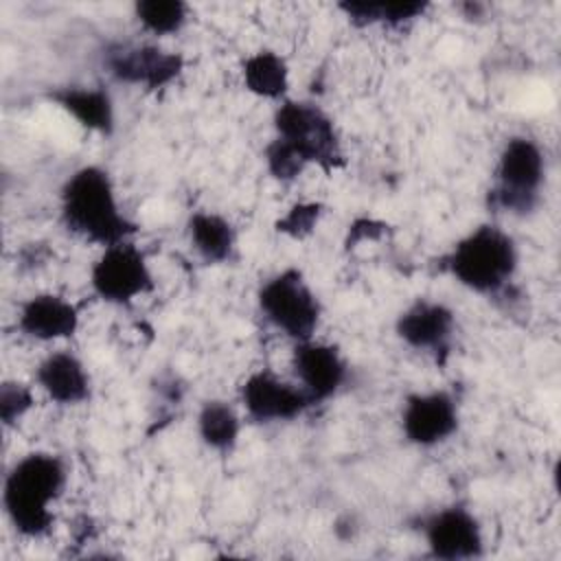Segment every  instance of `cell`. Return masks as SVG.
<instances>
[{"label": "cell", "instance_id": "cell-1", "mask_svg": "<svg viewBox=\"0 0 561 561\" xmlns=\"http://www.w3.org/2000/svg\"><path fill=\"white\" fill-rule=\"evenodd\" d=\"M59 217L66 230L101 248L131 241L138 232L118 202L110 171L99 164H83L64 180Z\"/></svg>", "mask_w": 561, "mask_h": 561}, {"label": "cell", "instance_id": "cell-2", "mask_svg": "<svg viewBox=\"0 0 561 561\" xmlns=\"http://www.w3.org/2000/svg\"><path fill=\"white\" fill-rule=\"evenodd\" d=\"M68 482V465L53 451H28L18 458L2 482V508L11 528L26 539L53 530V504Z\"/></svg>", "mask_w": 561, "mask_h": 561}, {"label": "cell", "instance_id": "cell-3", "mask_svg": "<svg viewBox=\"0 0 561 561\" xmlns=\"http://www.w3.org/2000/svg\"><path fill=\"white\" fill-rule=\"evenodd\" d=\"M519 267L515 239L497 224H480L462 234L440 259V270L480 296L508 289Z\"/></svg>", "mask_w": 561, "mask_h": 561}, {"label": "cell", "instance_id": "cell-4", "mask_svg": "<svg viewBox=\"0 0 561 561\" xmlns=\"http://www.w3.org/2000/svg\"><path fill=\"white\" fill-rule=\"evenodd\" d=\"M546 153L530 136L504 140L493 169V184L486 193L489 208L515 217L535 213L546 184Z\"/></svg>", "mask_w": 561, "mask_h": 561}, {"label": "cell", "instance_id": "cell-5", "mask_svg": "<svg viewBox=\"0 0 561 561\" xmlns=\"http://www.w3.org/2000/svg\"><path fill=\"white\" fill-rule=\"evenodd\" d=\"M272 125L274 136L287 142L307 162V167L316 164L324 173L346 167L337 127L318 103L285 99L276 105Z\"/></svg>", "mask_w": 561, "mask_h": 561}, {"label": "cell", "instance_id": "cell-6", "mask_svg": "<svg viewBox=\"0 0 561 561\" xmlns=\"http://www.w3.org/2000/svg\"><path fill=\"white\" fill-rule=\"evenodd\" d=\"M261 316L283 335L296 342L311 340L322 320L318 294L298 267H285L261 283L256 291Z\"/></svg>", "mask_w": 561, "mask_h": 561}, {"label": "cell", "instance_id": "cell-7", "mask_svg": "<svg viewBox=\"0 0 561 561\" xmlns=\"http://www.w3.org/2000/svg\"><path fill=\"white\" fill-rule=\"evenodd\" d=\"M90 287L107 305L127 307L156 287L145 252L134 241L107 245L90 267Z\"/></svg>", "mask_w": 561, "mask_h": 561}, {"label": "cell", "instance_id": "cell-8", "mask_svg": "<svg viewBox=\"0 0 561 561\" xmlns=\"http://www.w3.org/2000/svg\"><path fill=\"white\" fill-rule=\"evenodd\" d=\"M105 72L125 85L162 90L184 70V57L158 44L114 42L103 50Z\"/></svg>", "mask_w": 561, "mask_h": 561}, {"label": "cell", "instance_id": "cell-9", "mask_svg": "<svg viewBox=\"0 0 561 561\" xmlns=\"http://www.w3.org/2000/svg\"><path fill=\"white\" fill-rule=\"evenodd\" d=\"M419 533L430 557L443 561H469L484 554L482 524L465 504H447L419 519Z\"/></svg>", "mask_w": 561, "mask_h": 561}, {"label": "cell", "instance_id": "cell-10", "mask_svg": "<svg viewBox=\"0 0 561 561\" xmlns=\"http://www.w3.org/2000/svg\"><path fill=\"white\" fill-rule=\"evenodd\" d=\"M397 337L412 351L447 364L456 340V313L434 298H416L394 320Z\"/></svg>", "mask_w": 561, "mask_h": 561}, {"label": "cell", "instance_id": "cell-11", "mask_svg": "<svg viewBox=\"0 0 561 561\" xmlns=\"http://www.w3.org/2000/svg\"><path fill=\"white\" fill-rule=\"evenodd\" d=\"M239 399L248 419L261 425L289 423L313 408L298 383L278 377L270 368L250 373L239 388Z\"/></svg>", "mask_w": 561, "mask_h": 561}, {"label": "cell", "instance_id": "cell-12", "mask_svg": "<svg viewBox=\"0 0 561 561\" xmlns=\"http://www.w3.org/2000/svg\"><path fill=\"white\" fill-rule=\"evenodd\" d=\"M460 425L458 399L447 390L410 392L401 408V432L410 445L436 447L449 440Z\"/></svg>", "mask_w": 561, "mask_h": 561}, {"label": "cell", "instance_id": "cell-13", "mask_svg": "<svg viewBox=\"0 0 561 561\" xmlns=\"http://www.w3.org/2000/svg\"><path fill=\"white\" fill-rule=\"evenodd\" d=\"M291 370L311 405L333 399L348 379V364L340 348L316 337L294 344Z\"/></svg>", "mask_w": 561, "mask_h": 561}, {"label": "cell", "instance_id": "cell-14", "mask_svg": "<svg viewBox=\"0 0 561 561\" xmlns=\"http://www.w3.org/2000/svg\"><path fill=\"white\" fill-rule=\"evenodd\" d=\"M81 324L79 307L66 296L42 291L26 298L15 316V329L35 342L68 340Z\"/></svg>", "mask_w": 561, "mask_h": 561}, {"label": "cell", "instance_id": "cell-15", "mask_svg": "<svg viewBox=\"0 0 561 561\" xmlns=\"http://www.w3.org/2000/svg\"><path fill=\"white\" fill-rule=\"evenodd\" d=\"M37 388L57 405H81L92 394V379L79 355L53 351L35 368Z\"/></svg>", "mask_w": 561, "mask_h": 561}, {"label": "cell", "instance_id": "cell-16", "mask_svg": "<svg viewBox=\"0 0 561 561\" xmlns=\"http://www.w3.org/2000/svg\"><path fill=\"white\" fill-rule=\"evenodd\" d=\"M48 99L88 131L112 136L116 127L114 101L103 85H57Z\"/></svg>", "mask_w": 561, "mask_h": 561}, {"label": "cell", "instance_id": "cell-17", "mask_svg": "<svg viewBox=\"0 0 561 561\" xmlns=\"http://www.w3.org/2000/svg\"><path fill=\"white\" fill-rule=\"evenodd\" d=\"M186 237L206 265H221L234 256L237 230L215 210H195L186 219Z\"/></svg>", "mask_w": 561, "mask_h": 561}, {"label": "cell", "instance_id": "cell-18", "mask_svg": "<svg viewBox=\"0 0 561 561\" xmlns=\"http://www.w3.org/2000/svg\"><path fill=\"white\" fill-rule=\"evenodd\" d=\"M241 81L250 94L280 103L289 92V66L280 53L261 48L241 61Z\"/></svg>", "mask_w": 561, "mask_h": 561}, {"label": "cell", "instance_id": "cell-19", "mask_svg": "<svg viewBox=\"0 0 561 561\" xmlns=\"http://www.w3.org/2000/svg\"><path fill=\"white\" fill-rule=\"evenodd\" d=\"M195 427L199 440L217 454H230L241 436V419L237 410L224 399L202 401Z\"/></svg>", "mask_w": 561, "mask_h": 561}, {"label": "cell", "instance_id": "cell-20", "mask_svg": "<svg viewBox=\"0 0 561 561\" xmlns=\"http://www.w3.org/2000/svg\"><path fill=\"white\" fill-rule=\"evenodd\" d=\"M337 9L344 13V18L357 26H390L399 28L416 18H421L427 11V2H416V0H397V2H370V0H346L340 2Z\"/></svg>", "mask_w": 561, "mask_h": 561}, {"label": "cell", "instance_id": "cell-21", "mask_svg": "<svg viewBox=\"0 0 561 561\" xmlns=\"http://www.w3.org/2000/svg\"><path fill=\"white\" fill-rule=\"evenodd\" d=\"M134 18L142 31L164 37L175 35L186 26L191 7L182 0H138L134 4Z\"/></svg>", "mask_w": 561, "mask_h": 561}, {"label": "cell", "instance_id": "cell-22", "mask_svg": "<svg viewBox=\"0 0 561 561\" xmlns=\"http://www.w3.org/2000/svg\"><path fill=\"white\" fill-rule=\"evenodd\" d=\"M263 160H265L267 173L283 184L294 182L307 169V162L287 142H283L276 136L267 142L263 151Z\"/></svg>", "mask_w": 561, "mask_h": 561}, {"label": "cell", "instance_id": "cell-23", "mask_svg": "<svg viewBox=\"0 0 561 561\" xmlns=\"http://www.w3.org/2000/svg\"><path fill=\"white\" fill-rule=\"evenodd\" d=\"M35 405V394L33 388L15 381V379H7L0 386V421L4 427H15Z\"/></svg>", "mask_w": 561, "mask_h": 561}, {"label": "cell", "instance_id": "cell-24", "mask_svg": "<svg viewBox=\"0 0 561 561\" xmlns=\"http://www.w3.org/2000/svg\"><path fill=\"white\" fill-rule=\"evenodd\" d=\"M322 213H324V206L320 202H298L289 206V210L274 224V228L276 232L289 239H305L313 232Z\"/></svg>", "mask_w": 561, "mask_h": 561}, {"label": "cell", "instance_id": "cell-25", "mask_svg": "<svg viewBox=\"0 0 561 561\" xmlns=\"http://www.w3.org/2000/svg\"><path fill=\"white\" fill-rule=\"evenodd\" d=\"M386 224L383 221H377V219H370V217H362V219H355L351 226H348V237H346V248H355L357 243H362L366 237L368 239H379L383 232H386Z\"/></svg>", "mask_w": 561, "mask_h": 561}, {"label": "cell", "instance_id": "cell-26", "mask_svg": "<svg viewBox=\"0 0 561 561\" xmlns=\"http://www.w3.org/2000/svg\"><path fill=\"white\" fill-rule=\"evenodd\" d=\"M458 9L460 11H465V18H480L482 13H484V9H486V4H480V2H462V4H458Z\"/></svg>", "mask_w": 561, "mask_h": 561}]
</instances>
